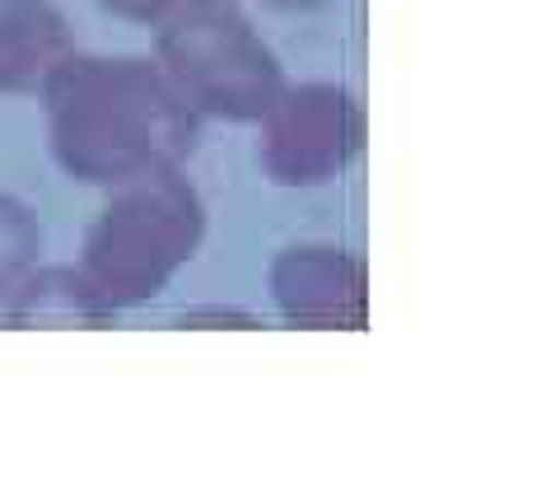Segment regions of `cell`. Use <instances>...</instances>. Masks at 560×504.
Here are the masks:
<instances>
[{"instance_id": "9c48e42d", "label": "cell", "mask_w": 560, "mask_h": 504, "mask_svg": "<svg viewBox=\"0 0 560 504\" xmlns=\"http://www.w3.org/2000/svg\"><path fill=\"white\" fill-rule=\"evenodd\" d=\"M103 10H113L117 20H136V24H164L183 10L197 5H215V0H98Z\"/></svg>"}, {"instance_id": "7a4b0ae2", "label": "cell", "mask_w": 560, "mask_h": 504, "mask_svg": "<svg viewBox=\"0 0 560 504\" xmlns=\"http://www.w3.org/2000/svg\"><path fill=\"white\" fill-rule=\"evenodd\" d=\"M206 238V201L183 168H154L113 187V201L84 234L80 271L113 308L164 294Z\"/></svg>"}, {"instance_id": "ba28073f", "label": "cell", "mask_w": 560, "mask_h": 504, "mask_svg": "<svg viewBox=\"0 0 560 504\" xmlns=\"http://www.w3.org/2000/svg\"><path fill=\"white\" fill-rule=\"evenodd\" d=\"M43 262V224L20 197L0 192V300L24 271Z\"/></svg>"}, {"instance_id": "5b68a950", "label": "cell", "mask_w": 560, "mask_h": 504, "mask_svg": "<svg viewBox=\"0 0 560 504\" xmlns=\"http://www.w3.org/2000/svg\"><path fill=\"white\" fill-rule=\"evenodd\" d=\"M271 300L280 318L294 327H341L360 332L370 318V276L350 248L331 243H300L271 262Z\"/></svg>"}, {"instance_id": "30bf717a", "label": "cell", "mask_w": 560, "mask_h": 504, "mask_svg": "<svg viewBox=\"0 0 560 504\" xmlns=\"http://www.w3.org/2000/svg\"><path fill=\"white\" fill-rule=\"evenodd\" d=\"M201 323H238V327H257L253 313L243 308H191L183 313V327H201Z\"/></svg>"}, {"instance_id": "6da1fadb", "label": "cell", "mask_w": 560, "mask_h": 504, "mask_svg": "<svg viewBox=\"0 0 560 504\" xmlns=\"http://www.w3.org/2000/svg\"><path fill=\"white\" fill-rule=\"evenodd\" d=\"M47 136L75 183L117 187L154 168H183L201 117L150 57H66L43 75Z\"/></svg>"}, {"instance_id": "52a82bcc", "label": "cell", "mask_w": 560, "mask_h": 504, "mask_svg": "<svg viewBox=\"0 0 560 504\" xmlns=\"http://www.w3.org/2000/svg\"><path fill=\"white\" fill-rule=\"evenodd\" d=\"M66 51V20L51 0H0V94L43 84Z\"/></svg>"}, {"instance_id": "8fae6325", "label": "cell", "mask_w": 560, "mask_h": 504, "mask_svg": "<svg viewBox=\"0 0 560 504\" xmlns=\"http://www.w3.org/2000/svg\"><path fill=\"white\" fill-rule=\"evenodd\" d=\"M280 10H313V5H327V0H271Z\"/></svg>"}, {"instance_id": "8992f818", "label": "cell", "mask_w": 560, "mask_h": 504, "mask_svg": "<svg viewBox=\"0 0 560 504\" xmlns=\"http://www.w3.org/2000/svg\"><path fill=\"white\" fill-rule=\"evenodd\" d=\"M113 318L117 308L75 267H33L0 300L5 327H103Z\"/></svg>"}, {"instance_id": "3957f363", "label": "cell", "mask_w": 560, "mask_h": 504, "mask_svg": "<svg viewBox=\"0 0 560 504\" xmlns=\"http://www.w3.org/2000/svg\"><path fill=\"white\" fill-rule=\"evenodd\" d=\"M164 75L173 80L197 117L224 121H257L285 90L280 57L253 28L234 0L183 10L160 24V57Z\"/></svg>"}, {"instance_id": "277c9868", "label": "cell", "mask_w": 560, "mask_h": 504, "mask_svg": "<svg viewBox=\"0 0 560 504\" xmlns=\"http://www.w3.org/2000/svg\"><path fill=\"white\" fill-rule=\"evenodd\" d=\"M261 121V168L280 187H323L364 150V103L346 84H285Z\"/></svg>"}]
</instances>
